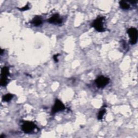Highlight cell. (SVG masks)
Instances as JSON below:
<instances>
[{"instance_id": "obj_1", "label": "cell", "mask_w": 138, "mask_h": 138, "mask_svg": "<svg viewBox=\"0 0 138 138\" xmlns=\"http://www.w3.org/2000/svg\"><path fill=\"white\" fill-rule=\"evenodd\" d=\"M104 20V17H98L96 20L93 21L92 26L98 32H101L105 31V29L103 26V21Z\"/></svg>"}, {"instance_id": "obj_2", "label": "cell", "mask_w": 138, "mask_h": 138, "mask_svg": "<svg viewBox=\"0 0 138 138\" xmlns=\"http://www.w3.org/2000/svg\"><path fill=\"white\" fill-rule=\"evenodd\" d=\"M127 33L128 34L129 37H130L131 41L130 43L132 45L135 44L137 41L138 33L137 30L135 28H131L128 29Z\"/></svg>"}, {"instance_id": "obj_3", "label": "cell", "mask_w": 138, "mask_h": 138, "mask_svg": "<svg viewBox=\"0 0 138 138\" xmlns=\"http://www.w3.org/2000/svg\"><path fill=\"white\" fill-rule=\"evenodd\" d=\"M9 76V69L7 66L3 67L1 70V85L5 86L8 83V77Z\"/></svg>"}, {"instance_id": "obj_4", "label": "cell", "mask_w": 138, "mask_h": 138, "mask_svg": "<svg viewBox=\"0 0 138 138\" xmlns=\"http://www.w3.org/2000/svg\"><path fill=\"white\" fill-rule=\"evenodd\" d=\"M109 81L110 79L107 77L100 76L97 78L95 82L98 88H104L109 83Z\"/></svg>"}, {"instance_id": "obj_5", "label": "cell", "mask_w": 138, "mask_h": 138, "mask_svg": "<svg viewBox=\"0 0 138 138\" xmlns=\"http://www.w3.org/2000/svg\"><path fill=\"white\" fill-rule=\"evenodd\" d=\"M36 128V125L31 122H24L22 126V129L25 133H30Z\"/></svg>"}, {"instance_id": "obj_6", "label": "cell", "mask_w": 138, "mask_h": 138, "mask_svg": "<svg viewBox=\"0 0 138 138\" xmlns=\"http://www.w3.org/2000/svg\"><path fill=\"white\" fill-rule=\"evenodd\" d=\"M65 109V107L63 103L60 101L58 99H56L55 104L53 107V109L51 111V114H54L55 113H57L59 111H62Z\"/></svg>"}, {"instance_id": "obj_7", "label": "cell", "mask_w": 138, "mask_h": 138, "mask_svg": "<svg viewBox=\"0 0 138 138\" xmlns=\"http://www.w3.org/2000/svg\"><path fill=\"white\" fill-rule=\"evenodd\" d=\"M49 23L54 24H60L62 23V19L57 14L54 15L48 20Z\"/></svg>"}, {"instance_id": "obj_8", "label": "cell", "mask_w": 138, "mask_h": 138, "mask_svg": "<svg viewBox=\"0 0 138 138\" xmlns=\"http://www.w3.org/2000/svg\"><path fill=\"white\" fill-rule=\"evenodd\" d=\"M31 23L34 25L36 26V27L41 25L42 23V20L41 18V17L36 16L35 17H34L33 20L31 21Z\"/></svg>"}, {"instance_id": "obj_9", "label": "cell", "mask_w": 138, "mask_h": 138, "mask_svg": "<svg viewBox=\"0 0 138 138\" xmlns=\"http://www.w3.org/2000/svg\"><path fill=\"white\" fill-rule=\"evenodd\" d=\"M13 97V95L10 93H8L3 97L2 99L3 101L5 102H8L11 100V99Z\"/></svg>"}, {"instance_id": "obj_10", "label": "cell", "mask_w": 138, "mask_h": 138, "mask_svg": "<svg viewBox=\"0 0 138 138\" xmlns=\"http://www.w3.org/2000/svg\"><path fill=\"white\" fill-rule=\"evenodd\" d=\"M120 6L123 9H128L130 8L129 4H128L125 1H121L119 2Z\"/></svg>"}, {"instance_id": "obj_11", "label": "cell", "mask_w": 138, "mask_h": 138, "mask_svg": "<svg viewBox=\"0 0 138 138\" xmlns=\"http://www.w3.org/2000/svg\"><path fill=\"white\" fill-rule=\"evenodd\" d=\"M105 113H106L105 109H103V110H101L100 112H99V113H98V120H101Z\"/></svg>"}, {"instance_id": "obj_12", "label": "cell", "mask_w": 138, "mask_h": 138, "mask_svg": "<svg viewBox=\"0 0 138 138\" xmlns=\"http://www.w3.org/2000/svg\"><path fill=\"white\" fill-rule=\"evenodd\" d=\"M19 9H20V10L23 11H25V10H28L29 9V7L28 4H27V5L25 6L24 7L22 8H19Z\"/></svg>"}, {"instance_id": "obj_13", "label": "cell", "mask_w": 138, "mask_h": 138, "mask_svg": "<svg viewBox=\"0 0 138 138\" xmlns=\"http://www.w3.org/2000/svg\"><path fill=\"white\" fill-rule=\"evenodd\" d=\"M58 55H59L58 54V55H54V60L55 61V62H58Z\"/></svg>"}, {"instance_id": "obj_14", "label": "cell", "mask_w": 138, "mask_h": 138, "mask_svg": "<svg viewBox=\"0 0 138 138\" xmlns=\"http://www.w3.org/2000/svg\"><path fill=\"white\" fill-rule=\"evenodd\" d=\"M137 0H132V1H129V2H130V3H132V4H135V3H136V2H137Z\"/></svg>"}, {"instance_id": "obj_15", "label": "cell", "mask_w": 138, "mask_h": 138, "mask_svg": "<svg viewBox=\"0 0 138 138\" xmlns=\"http://www.w3.org/2000/svg\"><path fill=\"white\" fill-rule=\"evenodd\" d=\"M3 53V49H1V55H2Z\"/></svg>"}]
</instances>
